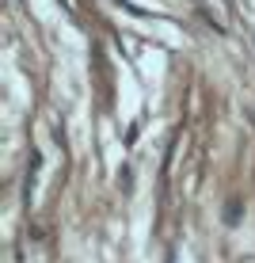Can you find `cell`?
Instances as JSON below:
<instances>
[{
  "instance_id": "1",
  "label": "cell",
  "mask_w": 255,
  "mask_h": 263,
  "mask_svg": "<svg viewBox=\"0 0 255 263\" xmlns=\"http://www.w3.org/2000/svg\"><path fill=\"white\" fill-rule=\"evenodd\" d=\"M240 210H244V206H240V198H232V202L225 206V221L236 225V221H240Z\"/></svg>"
}]
</instances>
